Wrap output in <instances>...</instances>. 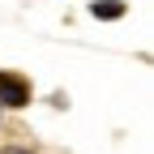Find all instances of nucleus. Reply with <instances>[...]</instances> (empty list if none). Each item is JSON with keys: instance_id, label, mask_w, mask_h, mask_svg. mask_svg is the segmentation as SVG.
Returning <instances> with one entry per match:
<instances>
[{"instance_id": "1", "label": "nucleus", "mask_w": 154, "mask_h": 154, "mask_svg": "<svg viewBox=\"0 0 154 154\" xmlns=\"http://www.w3.org/2000/svg\"><path fill=\"white\" fill-rule=\"evenodd\" d=\"M0 103H9V107H26V103H30V86H26L17 73H0Z\"/></svg>"}, {"instance_id": "2", "label": "nucleus", "mask_w": 154, "mask_h": 154, "mask_svg": "<svg viewBox=\"0 0 154 154\" xmlns=\"http://www.w3.org/2000/svg\"><path fill=\"white\" fill-rule=\"evenodd\" d=\"M94 17H103V22H116V17H124V0H94Z\"/></svg>"}, {"instance_id": "3", "label": "nucleus", "mask_w": 154, "mask_h": 154, "mask_svg": "<svg viewBox=\"0 0 154 154\" xmlns=\"http://www.w3.org/2000/svg\"><path fill=\"white\" fill-rule=\"evenodd\" d=\"M0 154H38V150H26V146H9V150H0Z\"/></svg>"}]
</instances>
